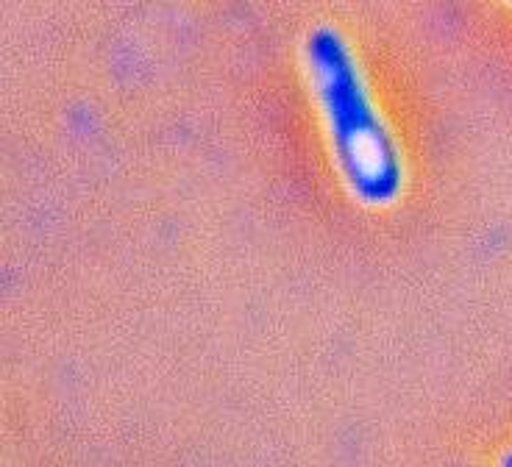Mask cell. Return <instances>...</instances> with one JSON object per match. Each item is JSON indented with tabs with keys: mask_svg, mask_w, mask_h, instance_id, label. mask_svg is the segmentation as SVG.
<instances>
[{
	"mask_svg": "<svg viewBox=\"0 0 512 467\" xmlns=\"http://www.w3.org/2000/svg\"><path fill=\"white\" fill-rule=\"evenodd\" d=\"M301 59L340 184L365 209L396 206L407 165L351 42L334 26L312 28Z\"/></svg>",
	"mask_w": 512,
	"mask_h": 467,
	"instance_id": "6da1fadb",
	"label": "cell"
},
{
	"mask_svg": "<svg viewBox=\"0 0 512 467\" xmlns=\"http://www.w3.org/2000/svg\"><path fill=\"white\" fill-rule=\"evenodd\" d=\"M504 462H507V465H512V454L507 456V459H504Z\"/></svg>",
	"mask_w": 512,
	"mask_h": 467,
	"instance_id": "7a4b0ae2",
	"label": "cell"
}]
</instances>
